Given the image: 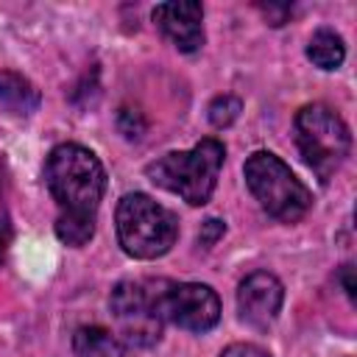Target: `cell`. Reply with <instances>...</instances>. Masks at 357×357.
Wrapping results in <instances>:
<instances>
[{
    "label": "cell",
    "mask_w": 357,
    "mask_h": 357,
    "mask_svg": "<svg viewBox=\"0 0 357 357\" xmlns=\"http://www.w3.org/2000/svg\"><path fill=\"white\" fill-rule=\"evenodd\" d=\"M45 184L59 204L56 220L95 226V215L106 190V170L89 148L78 142L56 145L45 159Z\"/></svg>",
    "instance_id": "1"
},
{
    "label": "cell",
    "mask_w": 357,
    "mask_h": 357,
    "mask_svg": "<svg viewBox=\"0 0 357 357\" xmlns=\"http://www.w3.org/2000/svg\"><path fill=\"white\" fill-rule=\"evenodd\" d=\"M223 156H226L223 142L215 137H204L190 151H170L159 156L145 167V173L156 187L176 192L190 206H204L215 192Z\"/></svg>",
    "instance_id": "2"
},
{
    "label": "cell",
    "mask_w": 357,
    "mask_h": 357,
    "mask_svg": "<svg viewBox=\"0 0 357 357\" xmlns=\"http://www.w3.org/2000/svg\"><path fill=\"white\" fill-rule=\"evenodd\" d=\"M117 240L134 259H156L170 251L178 237V223L170 209L145 192H128L117 204Z\"/></svg>",
    "instance_id": "3"
},
{
    "label": "cell",
    "mask_w": 357,
    "mask_h": 357,
    "mask_svg": "<svg viewBox=\"0 0 357 357\" xmlns=\"http://www.w3.org/2000/svg\"><path fill=\"white\" fill-rule=\"evenodd\" d=\"M245 184L251 195L259 201V206L282 220V223H296L298 218L307 215L312 206L310 190L301 184V178L293 176V170L271 151H257L245 159Z\"/></svg>",
    "instance_id": "4"
},
{
    "label": "cell",
    "mask_w": 357,
    "mask_h": 357,
    "mask_svg": "<svg viewBox=\"0 0 357 357\" xmlns=\"http://www.w3.org/2000/svg\"><path fill=\"white\" fill-rule=\"evenodd\" d=\"M296 145L307 167L326 184L349 156L351 137L337 112L326 103H310L296 114Z\"/></svg>",
    "instance_id": "5"
},
{
    "label": "cell",
    "mask_w": 357,
    "mask_h": 357,
    "mask_svg": "<svg viewBox=\"0 0 357 357\" xmlns=\"http://www.w3.org/2000/svg\"><path fill=\"white\" fill-rule=\"evenodd\" d=\"M162 290L165 279H126L117 282L109 298L112 315L117 321V337L128 346L148 349L162 337Z\"/></svg>",
    "instance_id": "6"
},
{
    "label": "cell",
    "mask_w": 357,
    "mask_h": 357,
    "mask_svg": "<svg viewBox=\"0 0 357 357\" xmlns=\"http://www.w3.org/2000/svg\"><path fill=\"white\" fill-rule=\"evenodd\" d=\"M162 318L190 332H209L220 318V298L201 282H165Z\"/></svg>",
    "instance_id": "7"
},
{
    "label": "cell",
    "mask_w": 357,
    "mask_h": 357,
    "mask_svg": "<svg viewBox=\"0 0 357 357\" xmlns=\"http://www.w3.org/2000/svg\"><path fill=\"white\" fill-rule=\"evenodd\" d=\"M282 301H284V287L268 271L248 273L240 282V287H237V310H240V318L248 326H254V329H268L276 321V315L282 310Z\"/></svg>",
    "instance_id": "8"
},
{
    "label": "cell",
    "mask_w": 357,
    "mask_h": 357,
    "mask_svg": "<svg viewBox=\"0 0 357 357\" xmlns=\"http://www.w3.org/2000/svg\"><path fill=\"white\" fill-rule=\"evenodd\" d=\"M153 20L181 53H195L204 45V6L201 3H192V0L159 3L153 8Z\"/></svg>",
    "instance_id": "9"
},
{
    "label": "cell",
    "mask_w": 357,
    "mask_h": 357,
    "mask_svg": "<svg viewBox=\"0 0 357 357\" xmlns=\"http://www.w3.org/2000/svg\"><path fill=\"white\" fill-rule=\"evenodd\" d=\"M39 89L14 70H0V103L14 114H33L39 109Z\"/></svg>",
    "instance_id": "10"
},
{
    "label": "cell",
    "mask_w": 357,
    "mask_h": 357,
    "mask_svg": "<svg viewBox=\"0 0 357 357\" xmlns=\"http://www.w3.org/2000/svg\"><path fill=\"white\" fill-rule=\"evenodd\" d=\"M78 357H126L123 340L106 326H81L73 337Z\"/></svg>",
    "instance_id": "11"
},
{
    "label": "cell",
    "mask_w": 357,
    "mask_h": 357,
    "mask_svg": "<svg viewBox=\"0 0 357 357\" xmlns=\"http://www.w3.org/2000/svg\"><path fill=\"white\" fill-rule=\"evenodd\" d=\"M307 56L321 70H337L346 59V47H343V39L335 31L321 28V31L312 33V39L307 45Z\"/></svg>",
    "instance_id": "12"
},
{
    "label": "cell",
    "mask_w": 357,
    "mask_h": 357,
    "mask_svg": "<svg viewBox=\"0 0 357 357\" xmlns=\"http://www.w3.org/2000/svg\"><path fill=\"white\" fill-rule=\"evenodd\" d=\"M209 123L215 126V128H229L237 117H240V112H243V100L237 98V95H218L212 103H209Z\"/></svg>",
    "instance_id": "13"
},
{
    "label": "cell",
    "mask_w": 357,
    "mask_h": 357,
    "mask_svg": "<svg viewBox=\"0 0 357 357\" xmlns=\"http://www.w3.org/2000/svg\"><path fill=\"white\" fill-rule=\"evenodd\" d=\"M117 123H120V131L128 139H139L142 131H145V120L139 117V112H131V109H123L120 117H117Z\"/></svg>",
    "instance_id": "14"
},
{
    "label": "cell",
    "mask_w": 357,
    "mask_h": 357,
    "mask_svg": "<svg viewBox=\"0 0 357 357\" xmlns=\"http://www.w3.org/2000/svg\"><path fill=\"white\" fill-rule=\"evenodd\" d=\"M223 231H226L223 220H218V218H209V220L201 226V231H198V243L209 248V245H215V243L223 237Z\"/></svg>",
    "instance_id": "15"
},
{
    "label": "cell",
    "mask_w": 357,
    "mask_h": 357,
    "mask_svg": "<svg viewBox=\"0 0 357 357\" xmlns=\"http://www.w3.org/2000/svg\"><path fill=\"white\" fill-rule=\"evenodd\" d=\"M220 357H271V354L254 343H231L229 349L220 351Z\"/></svg>",
    "instance_id": "16"
},
{
    "label": "cell",
    "mask_w": 357,
    "mask_h": 357,
    "mask_svg": "<svg viewBox=\"0 0 357 357\" xmlns=\"http://www.w3.org/2000/svg\"><path fill=\"white\" fill-rule=\"evenodd\" d=\"M259 11L268 17L271 25H284L287 14H290V6H276V3H268V6H259Z\"/></svg>",
    "instance_id": "17"
},
{
    "label": "cell",
    "mask_w": 357,
    "mask_h": 357,
    "mask_svg": "<svg viewBox=\"0 0 357 357\" xmlns=\"http://www.w3.org/2000/svg\"><path fill=\"white\" fill-rule=\"evenodd\" d=\"M340 282H343V287H346V296H349V298L354 301V290H357V287H354V276H351V265H343V268H340Z\"/></svg>",
    "instance_id": "18"
},
{
    "label": "cell",
    "mask_w": 357,
    "mask_h": 357,
    "mask_svg": "<svg viewBox=\"0 0 357 357\" xmlns=\"http://www.w3.org/2000/svg\"><path fill=\"white\" fill-rule=\"evenodd\" d=\"M8 237H11V234H8V226L0 220V259L6 257V248H8Z\"/></svg>",
    "instance_id": "19"
}]
</instances>
